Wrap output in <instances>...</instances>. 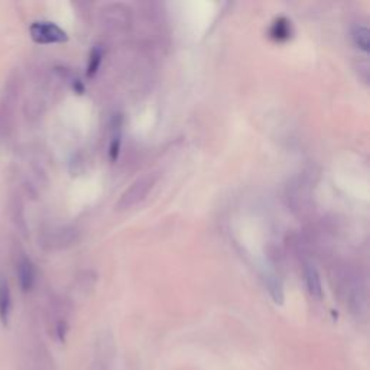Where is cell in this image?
I'll use <instances>...</instances> for the list:
<instances>
[{"mask_svg": "<svg viewBox=\"0 0 370 370\" xmlns=\"http://www.w3.org/2000/svg\"><path fill=\"white\" fill-rule=\"evenodd\" d=\"M155 183H156V176L152 174L141 176L139 180H136L123 192L119 203H117V210L125 212V210L132 209V207L138 205L139 203H142L146 198V196L150 194V191L154 188Z\"/></svg>", "mask_w": 370, "mask_h": 370, "instance_id": "obj_1", "label": "cell"}, {"mask_svg": "<svg viewBox=\"0 0 370 370\" xmlns=\"http://www.w3.org/2000/svg\"><path fill=\"white\" fill-rule=\"evenodd\" d=\"M31 37L38 43H61L68 39L63 29L51 22H35L31 26Z\"/></svg>", "mask_w": 370, "mask_h": 370, "instance_id": "obj_2", "label": "cell"}, {"mask_svg": "<svg viewBox=\"0 0 370 370\" xmlns=\"http://www.w3.org/2000/svg\"><path fill=\"white\" fill-rule=\"evenodd\" d=\"M305 284L309 295L313 298L321 300L322 298V285H321V278L318 271L314 268L313 265L305 266Z\"/></svg>", "mask_w": 370, "mask_h": 370, "instance_id": "obj_3", "label": "cell"}, {"mask_svg": "<svg viewBox=\"0 0 370 370\" xmlns=\"http://www.w3.org/2000/svg\"><path fill=\"white\" fill-rule=\"evenodd\" d=\"M265 285L271 295V298L274 300V302L282 305L284 300H285V295H284V287H282V282H280L279 276L268 272L265 275Z\"/></svg>", "mask_w": 370, "mask_h": 370, "instance_id": "obj_4", "label": "cell"}, {"mask_svg": "<svg viewBox=\"0 0 370 370\" xmlns=\"http://www.w3.org/2000/svg\"><path fill=\"white\" fill-rule=\"evenodd\" d=\"M18 275H19V282H21V287L23 291H29L34 287L35 269H34V265L28 259L21 260V263L18 266Z\"/></svg>", "mask_w": 370, "mask_h": 370, "instance_id": "obj_5", "label": "cell"}, {"mask_svg": "<svg viewBox=\"0 0 370 370\" xmlns=\"http://www.w3.org/2000/svg\"><path fill=\"white\" fill-rule=\"evenodd\" d=\"M351 38H353V42L356 43V45L367 52L369 48H370V31L369 28L366 25H356L353 28L351 31Z\"/></svg>", "mask_w": 370, "mask_h": 370, "instance_id": "obj_6", "label": "cell"}, {"mask_svg": "<svg viewBox=\"0 0 370 370\" xmlns=\"http://www.w3.org/2000/svg\"><path fill=\"white\" fill-rule=\"evenodd\" d=\"M9 309H10L9 287L3 279H0V320H2L3 324H6V321H8Z\"/></svg>", "mask_w": 370, "mask_h": 370, "instance_id": "obj_7", "label": "cell"}, {"mask_svg": "<svg viewBox=\"0 0 370 370\" xmlns=\"http://www.w3.org/2000/svg\"><path fill=\"white\" fill-rule=\"evenodd\" d=\"M271 35L278 41L287 39L289 37V22L287 19L276 21L271 29Z\"/></svg>", "mask_w": 370, "mask_h": 370, "instance_id": "obj_8", "label": "cell"}, {"mask_svg": "<svg viewBox=\"0 0 370 370\" xmlns=\"http://www.w3.org/2000/svg\"><path fill=\"white\" fill-rule=\"evenodd\" d=\"M101 58H103L101 48H94L92 51V55H90V61H88V70H87V76L88 77L94 76V74L97 72V70L100 67V63H101Z\"/></svg>", "mask_w": 370, "mask_h": 370, "instance_id": "obj_9", "label": "cell"}]
</instances>
